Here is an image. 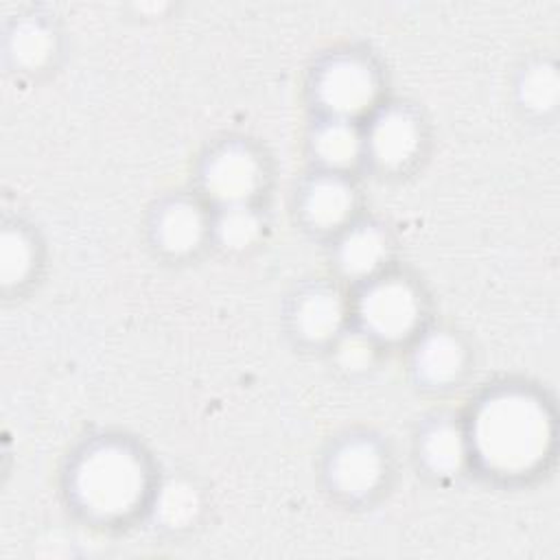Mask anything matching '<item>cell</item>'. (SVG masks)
I'll list each match as a JSON object with an SVG mask.
<instances>
[{
  "instance_id": "7a4b0ae2",
  "label": "cell",
  "mask_w": 560,
  "mask_h": 560,
  "mask_svg": "<svg viewBox=\"0 0 560 560\" xmlns=\"http://www.w3.org/2000/svg\"><path fill=\"white\" fill-rule=\"evenodd\" d=\"M142 470L120 448H101L88 455L77 475L81 501L96 514L116 516L127 512L142 494Z\"/></svg>"
},
{
  "instance_id": "6da1fadb",
  "label": "cell",
  "mask_w": 560,
  "mask_h": 560,
  "mask_svg": "<svg viewBox=\"0 0 560 560\" xmlns=\"http://www.w3.org/2000/svg\"><path fill=\"white\" fill-rule=\"evenodd\" d=\"M483 462L501 472L534 468L549 448L551 427L545 409L529 396L503 394L488 400L475 422Z\"/></svg>"
},
{
  "instance_id": "7c38bea8",
  "label": "cell",
  "mask_w": 560,
  "mask_h": 560,
  "mask_svg": "<svg viewBox=\"0 0 560 560\" xmlns=\"http://www.w3.org/2000/svg\"><path fill=\"white\" fill-rule=\"evenodd\" d=\"M383 256V243L378 238L376 232L372 230H359L352 232L341 247V260L346 265L348 271L361 273V271H370L378 258Z\"/></svg>"
},
{
  "instance_id": "ba28073f",
  "label": "cell",
  "mask_w": 560,
  "mask_h": 560,
  "mask_svg": "<svg viewBox=\"0 0 560 560\" xmlns=\"http://www.w3.org/2000/svg\"><path fill=\"white\" fill-rule=\"evenodd\" d=\"M341 319V304L328 291H317L308 295L298 311V324L302 332L311 339H324L337 330Z\"/></svg>"
},
{
  "instance_id": "e0dca14e",
  "label": "cell",
  "mask_w": 560,
  "mask_h": 560,
  "mask_svg": "<svg viewBox=\"0 0 560 560\" xmlns=\"http://www.w3.org/2000/svg\"><path fill=\"white\" fill-rule=\"evenodd\" d=\"M11 46H13V55L20 63L37 66L50 52V37L42 26L24 24L15 31Z\"/></svg>"
},
{
  "instance_id": "9c48e42d",
  "label": "cell",
  "mask_w": 560,
  "mask_h": 560,
  "mask_svg": "<svg viewBox=\"0 0 560 560\" xmlns=\"http://www.w3.org/2000/svg\"><path fill=\"white\" fill-rule=\"evenodd\" d=\"M306 210L315 223L335 225L350 210V192L341 182L322 179L311 188L306 197Z\"/></svg>"
},
{
  "instance_id": "d6986e66",
  "label": "cell",
  "mask_w": 560,
  "mask_h": 560,
  "mask_svg": "<svg viewBox=\"0 0 560 560\" xmlns=\"http://www.w3.org/2000/svg\"><path fill=\"white\" fill-rule=\"evenodd\" d=\"M0 273L4 278V282H15L24 276V271L28 269V260H31V252L26 241L20 234L13 232H4L2 236V254H0Z\"/></svg>"
},
{
  "instance_id": "2e32d148",
  "label": "cell",
  "mask_w": 560,
  "mask_h": 560,
  "mask_svg": "<svg viewBox=\"0 0 560 560\" xmlns=\"http://www.w3.org/2000/svg\"><path fill=\"white\" fill-rule=\"evenodd\" d=\"M160 516L168 525H184L197 512V497L186 483H168L160 497Z\"/></svg>"
},
{
  "instance_id": "277c9868",
  "label": "cell",
  "mask_w": 560,
  "mask_h": 560,
  "mask_svg": "<svg viewBox=\"0 0 560 560\" xmlns=\"http://www.w3.org/2000/svg\"><path fill=\"white\" fill-rule=\"evenodd\" d=\"M319 90L328 107L339 114H354L372 101L374 81L365 66L357 61H337L324 72Z\"/></svg>"
},
{
  "instance_id": "ac0fdd59",
  "label": "cell",
  "mask_w": 560,
  "mask_h": 560,
  "mask_svg": "<svg viewBox=\"0 0 560 560\" xmlns=\"http://www.w3.org/2000/svg\"><path fill=\"white\" fill-rule=\"evenodd\" d=\"M256 232H258V223H256L254 214L238 206L230 208L219 221V234H221L223 243L232 245V247L249 245L254 241Z\"/></svg>"
},
{
  "instance_id": "8992f818",
  "label": "cell",
  "mask_w": 560,
  "mask_h": 560,
  "mask_svg": "<svg viewBox=\"0 0 560 560\" xmlns=\"http://www.w3.org/2000/svg\"><path fill=\"white\" fill-rule=\"evenodd\" d=\"M335 481L339 483L341 490L361 494L378 481L381 475V459L376 451L370 444L357 442L346 446L339 457L335 459Z\"/></svg>"
},
{
  "instance_id": "3957f363",
  "label": "cell",
  "mask_w": 560,
  "mask_h": 560,
  "mask_svg": "<svg viewBox=\"0 0 560 560\" xmlns=\"http://www.w3.org/2000/svg\"><path fill=\"white\" fill-rule=\"evenodd\" d=\"M418 304L413 293L398 282L372 289L363 300V317L372 330L383 337H400L416 322Z\"/></svg>"
},
{
  "instance_id": "52a82bcc",
  "label": "cell",
  "mask_w": 560,
  "mask_h": 560,
  "mask_svg": "<svg viewBox=\"0 0 560 560\" xmlns=\"http://www.w3.org/2000/svg\"><path fill=\"white\" fill-rule=\"evenodd\" d=\"M418 144L416 127L413 122L402 116V114H387L378 120L374 136H372V147L374 155L383 164H400L405 162Z\"/></svg>"
},
{
  "instance_id": "30bf717a",
  "label": "cell",
  "mask_w": 560,
  "mask_h": 560,
  "mask_svg": "<svg viewBox=\"0 0 560 560\" xmlns=\"http://www.w3.org/2000/svg\"><path fill=\"white\" fill-rule=\"evenodd\" d=\"M201 236V217L192 206L177 203L168 208L160 221V238L173 252H186Z\"/></svg>"
},
{
  "instance_id": "9a60e30c",
  "label": "cell",
  "mask_w": 560,
  "mask_h": 560,
  "mask_svg": "<svg viewBox=\"0 0 560 560\" xmlns=\"http://www.w3.org/2000/svg\"><path fill=\"white\" fill-rule=\"evenodd\" d=\"M464 455L462 438L451 427L435 429L427 440V459L435 470H453Z\"/></svg>"
},
{
  "instance_id": "ffe728a7",
  "label": "cell",
  "mask_w": 560,
  "mask_h": 560,
  "mask_svg": "<svg viewBox=\"0 0 560 560\" xmlns=\"http://www.w3.org/2000/svg\"><path fill=\"white\" fill-rule=\"evenodd\" d=\"M339 357L346 368H363L370 361V343L361 337H350L339 346Z\"/></svg>"
},
{
  "instance_id": "5b68a950",
  "label": "cell",
  "mask_w": 560,
  "mask_h": 560,
  "mask_svg": "<svg viewBox=\"0 0 560 560\" xmlns=\"http://www.w3.org/2000/svg\"><path fill=\"white\" fill-rule=\"evenodd\" d=\"M258 182L256 162L245 151L221 153L208 171V188L217 199L238 203L252 195Z\"/></svg>"
},
{
  "instance_id": "5bb4252c",
  "label": "cell",
  "mask_w": 560,
  "mask_h": 560,
  "mask_svg": "<svg viewBox=\"0 0 560 560\" xmlns=\"http://www.w3.org/2000/svg\"><path fill=\"white\" fill-rule=\"evenodd\" d=\"M317 151L322 160L335 166H343L354 160L359 151V138L357 133L346 125H332L324 129L317 138Z\"/></svg>"
},
{
  "instance_id": "8fae6325",
  "label": "cell",
  "mask_w": 560,
  "mask_h": 560,
  "mask_svg": "<svg viewBox=\"0 0 560 560\" xmlns=\"http://www.w3.org/2000/svg\"><path fill=\"white\" fill-rule=\"evenodd\" d=\"M418 365L427 378L438 381V383L448 381L457 374V370L462 365V350L451 337L435 335L422 346Z\"/></svg>"
},
{
  "instance_id": "4fadbf2b",
  "label": "cell",
  "mask_w": 560,
  "mask_h": 560,
  "mask_svg": "<svg viewBox=\"0 0 560 560\" xmlns=\"http://www.w3.org/2000/svg\"><path fill=\"white\" fill-rule=\"evenodd\" d=\"M521 96L532 109H551L558 101V77L549 66L532 68L521 85Z\"/></svg>"
}]
</instances>
